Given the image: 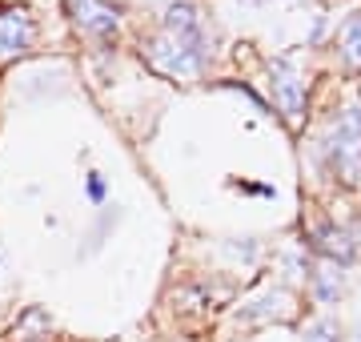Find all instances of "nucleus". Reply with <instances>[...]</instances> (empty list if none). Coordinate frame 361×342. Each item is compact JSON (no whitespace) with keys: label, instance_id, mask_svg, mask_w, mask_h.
<instances>
[{"label":"nucleus","instance_id":"1","mask_svg":"<svg viewBox=\"0 0 361 342\" xmlns=\"http://www.w3.org/2000/svg\"><path fill=\"white\" fill-rule=\"evenodd\" d=\"M141 61L157 77L189 81V77H201L209 69L213 45H209V37H173V33H165L157 25L141 37Z\"/></svg>","mask_w":361,"mask_h":342},{"label":"nucleus","instance_id":"2","mask_svg":"<svg viewBox=\"0 0 361 342\" xmlns=\"http://www.w3.org/2000/svg\"><path fill=\"white\" fill-rule=\"evenodd\" d=\"M65 16L73 33L92 40L97 49H113L121 37V4L113 0H65Z\"/></svg>","mask_w":361,"mask_h":342},{"label":"nucleus","instance_id":"3","mask_svg":"<svg viewBox=\"0 0 361 342\" xmlns=\"http://www.w3.org/2000/svg\"><path fill=\"white\" fill-rule=\"evenodd\" d=\"M37 45H40V20L32 16V8L16 4V0H4L0 4V69L32 57Z\"/></svg>","mask_w":361,"mask_h":342},{"label":"nucleus","instance_id":"4","mask_svg":"<svg viewBox=\"0 0 361 342\" xmlns=\"http://www.w3.org/2000/svg\"><path fill=\"white\" fill-rule=\"evenodd\" d=\"M325 158H329V170L341 173L345 182L361 177V113L357 109H345L334 121L329 141H325Z\"/></svg>","mask_w":361,"mask_h":342},{"label":"nucleus","instance_id":"5","mask_svg":"<svg viewBox=\"0 0 361 342\" xmlns=\"http://www.w3.org/2000/svg\"><path fill=\"white\" fill-rule=\"evenodd\" d=\"M269 85H273V105L297 125V117L305 113V81L297 73L289 57H273L269 61Z\"/></svg>","mask_w":361,"mask_h":342},{"label":"nucleus","instance_id":"6","mask_svg":"<svg viewBox=\"0 0 361 342\" xmlns=\"http://www.w3.org/2000/svg\"><path fill=\"white\" fill-rule=\"evenodd\" d=\"M56 322H52L49 306H25L20 314L13 318V326H8V342H49Z\"/></svg>","mask_w":361,"mask_h":342},{"label":"nucleus","instance_id":"7","mask_svg":"<svg viewBox=\"0 0 361 342\" xmlns=\"http://www.w3.org/2000/svg\"><path fill=\"white\" fill-rule=\"evenodd\" d=\"M337 53H341L345 69H361V13H349L337 25Z\"/></svg>","mask_w":361,"mask_h":342},{"label":"nucleus","instance_id":"8","mask_svg":"<svg viewBox=\"0 0 361 342\" xmlns=\"http://www.w3.org/2000/svg\"><path fill=\"white\" fill-rule=\"evenodd\" d=\"M116 222H121V210H109V206H101L97 210V222L89 225V234H85V246H80V258H92V254L101 250L104 242H109V234L116 230Z\"/></svg>","mask_w":361,"mask_h":342},{"label":"nucleus","instance_id":"9","mask_svg":"<svg viewBox=\"0 0 361 342\" xmlns=\"http://www.w3.org/2000/svg\"><path fill=\"white\" fill-rule=\"evenodd\" d=\"M310 282H313V298L322 306L337 302V294H341V274L334 270V262H329V270H322V274H310Z\"/></svg>","mask_w":361,"mask_h":342},{"label":"nucleus","instance_id":"10","mask_svg":"<svg viewBox=\"0 0 361 342\" xmlns=\"http://www.w3.org/2000/svg\"><path fill=\"white\" fill-rule=\"evenodd\" d=\"M85 201H89V206H97V210H101V206H109V177H104L101 170L85 173Z\"/></svg>","mask_w":361,"mask_h":342},{"label":"nucleus","instance_id":"11","mask_svg":"<svg viewBox=\"0 0 361 342\" xmlns=\"http://www.w3.org/2000/svg\"><path fill=\"white\" fill-rule=\"evenodd\" d=\"M305 342H341V326L334 318H322V322L305 326Z\"/></svg>","mask_w":361,"mask_h":342},{"label":"nucleus","instance_id":"12","mask_svg":"<svg viewBox=\"0 0 361 342\" xmlns=\"http://www.w3.org/2000/svg\"><path fill=\"white\" fill-rule=\"evenodd\" d=\"M233 189H245V194H253V198H273V185H253V182H233Z\"/></svg>","mask_w":361,"mask_h":342},{"label":"nucleus","instance_id":"13","mask_svg":"<svg viewBox=\"0 0 361 342\" xmlns=\"http://www.w3.org/2000/svg\"><path fill=\"white\" fill-rule=\"evenodd\" d=\"M0 266H4V250H0Z\"/></svg>","mask_w":361,"mask_h":342},{"label":"nucleus","instance_id":"14","mask_svg":"<svg viewBox=\"0 0 361 342\" xmlns=\"http://www.w3.org/2000/svg\"><path fill=\"white\" fill-rule=\"evenodd\" d=\"M357 342H361V334H357Z\"/></svg>","mask_w":361,"mask_h":342},{"label":"nucleus","instance_id":"15","mask_svg":"<svg viewBox=\"0 0 361 342\" xmlns=\"http://www.w3.org/2000/svg\"><path fill=\"white\" fill-rule=\"evenodd\" d=\"M357 113H361V109H357Z\"/></svg>","mask_w":361,"mask_h":342}]
</instances>
